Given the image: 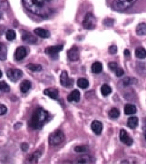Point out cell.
I'll list each match as a JSON object with an SVG mask.
<instances>
[{
    "mask_svg": "<svg viewBox=\"0 0 146 164\" xmlns=\"http://www.w3.org/2000/svg\"><path fill=\"white\" fill-rule=\"evenodd\" d=\"M23 4L27 11L42 18H48L52 13L49 0H23Z\"/></svg>",
    "mask_w": 146,
    "mask_h": 164,
    "instance_id": "cell-1",
    "label": "cell"
},
{
    "mask_svg": "<svg viewBox=\"0 0 146 164\" xmlns=\"http://www.w3.org/2000/svg\"><path fill=\"white\" fill-rule=\"evenodd\" d=\"M49 119V113L42 108H37L33 113L31 119L29 121V126L34 130L42 128L44 124Z\"/></svg>",
    "mask_w": 146,
    "mask_h": 164,
    "instance_id": "cell-2",
    "label": "cell"
},
{
    "mask_svg": "<svg viewBox=\"0 0 146 164\" xmlns=\"http://www.w3.org/2000/svg\"><path fill=\"white\" fill-rule=\"evenodd\" d=\"M64 140V133L61 130L54 132L49 137V143L50 146H58Z\"/></svg>",
    "mask_w": 146,
    "mask_h": 164,
    "instance_id": "cell-3",
    "label": "cell"
},
{
    "mask_svg": "<svg viewBox=\"0 0 146 164\" xmlns=\"http://www.w3.org/2000/svg\"><path fill=\"white\" fill-rule=\"evenodd\" d=\"M136 0H114L112 4L114 10L117 12H123L131 6Z\"/></svg>",
    "mask_w": 146,
    "mask_h": 164,
    "instance_id": "cell-4",
    "label": "cell"
},
{
    "mask_svg": "<svg viewBox=\"0 0 146 164\" xmlns=\"http://www.w3.org/2000/svg\"><path fill=\"white\" fill-rule=\"evenodd\" d=\"M97 26V19L92 13H87L83 20V26L84 29L92 30L94 29Z\"/></svg>",
    "mask_w": 146,
    "mask_h": 164,
    "instance_id": "cell-5",
    "label": "cell"
},
{
    "mask_svg": "<svg viewBox=\"0 0 146 164\" xmlns=\"http://www.w3.org/2000/svg\"><path fill=\"white\" fill-rule=\"evenodd\" d=\"M7 77L12 81V82H17L19 81L22 76H23V72L20 69H17V68H10L7 70L6 72Z\"/></svg>",
    "mask_w": 146,
    "mask_h": 164,
    "instance_id": "cell-6",
    "label": "cell"
},
{
    "mask_svg": "<svg viewBox=\"0 0 146 164\" xmlns=\"http://www.w3.org/2000/svg\"><path fill=\"white\" fill-rule=\"evenodd\" d=\"M60 82L62 84V86H64L65 88H71L73 85V79H70L68 76V73L66 71H63L61 73L60 76Z\"/></svg>",
    "mask_w": 146,
    "mask_h": 164,
    "instance_id": "cell-7",
    "label": "cell"
},
{
    "mask_svg": "<svg viewBox=\"0 0 146 164\" xmlns=\"http://www.w3.org/2000/svg\"><path fill=\"white\" fill-rule=\"evenodd\" d=\"M67 55H68V58H69L70 61H72V62L79 61V48L77 46L72 47L68 51Z\"/></svg>",
    "mask_w": 146,
    "mask_h": 164,
    "instance_id": "cell-8",
    "label": "cell"
},
{
    "mask_svg": "<svg viewBox=\"0 0 146 164\" xmlns=\"http://www.w3.org/2000/svg\"><path fill=\"white\" fill-rule=\"evenodd\" d=\"M27 49L26 47L20 46L15 51L14 59H15V61H21L27 56Z\"/></svg>",
    "mask_w": 146,
    "mask_h": 164,
    "instance_id": "cell-9",
    "label": "cell"
},
{
    "mask_svg": "<svg viewBox=\"0 0 146 164\" xmlns=\"http://www.w3.org/2000/svg\"><path fill=\"white\" fill-rule=\"evenodd\" d=\"M21 39L22 40L29 43V44H36L37 43V39L32 35V33L27 32V31H21Z\"/></svg>",
    "mask_w": 146,
    "mask_h": 164,
    "instance_id": "cell-10",
    "label": "cell"
},
{
    "mask_svg": "<svg viewBox=\"0 0 146 164\" xmlns=\"http://www.w3.org/2000/svg\"><path fill=\"white\" fill-rule=\"evenodd\" d=\"M120 140L122 143H124L127 146H131L133 144V140L128 134V132L124 129H122L120 131Z\"/></svg>",
    "mask_w": 146,
    "mask_h": 164,
    "instance_id": "cell-11",
    "label": "cell"
},
{
    "mask_svg": "<svg viewBox=\"0 0 146 164\" xmlns=\"http://www.w3.org/2000/svg\"><path fill=\"white\" fill-rule=\"evenodd\" d=\"M64 49V46L63 45H58V46H52L49 47L45 49V53L49 55H56L59 52H61Z\"/></svg>",
    "mask_w": 146,
    "mask_h": 164,
    "instance_id": "cell-12",
    "label": "cell"
},
{
    "mask_svg": "<svg viewBox=\"0 0 146 164\" xmlns=\"http://www.w3.org/2000/svg\"><path fill=\"white\" fill-rule=\"evenodd\" d=\"M80 91L78 90H73L67 97V100L69 102H79L80 100Z\"/></svg>",
    "mask_w": 146,
    "mask_h": 164,
    "instance_id": "cell-13",
    "label": "cell"
},
{
    "mask_svg": "<svg viewBox=\"0 0 146 164\" xmlns=\"http://www.w3.org/2000/svg\"><path fill=\"white\" fill-rule=\"evenodd\" d=\"M91 127H92L93 132L95 134H97V135H99V134L101 133V132H102V129H103V126H102L101 122H99V121H98V120H94V121L92 122Z\"/></svg>",
    "mask_w": 146,
    "mask_h": 164,
    "instance_id": "cell-14",
    "label": "cell"
},
{
    "mask_svg": "<svg viewBox=\"0 0 146 164\" xmlns=\"http://www.w3.org/2000/svg\"><path fill=\"white\" fill-rule=\"evenodd\" d=\"M43 93H44V95L48 96L50 99H55V100L58 99V95H59L58 90H56V89H46V90H44Z\"/></svg>",
    "mask_w": 146,
    "mask_h": 164,
    "instance_id": "cell-15",
    "label": "cell"
},
{
    "mask_svg": "<svg viewBox=\"0 0 146 164\" xmlns=\"http://www.w3.org/2000/svg\"><path fill=\"white\" fill-rule=\"evenodd\" d=\"M33 32L37 36H39L42 39H48L50 37V33H49V30H46L43 28H36V29H34Z\"/></svg>",
    "mask_w": 146,
    "mask_h": 164,
    "instance_id": "cell-16",
    "label": "cell"
},
{
    "mask_svg": "<svg viewBox=\"0 0 146 164\" xmlns=\"http://www.w3.org/2000/svg\"><path fill=\"white\" fill-rule=\"evenodd\" d=\"M19 89H20V91L22 93H27L31 89V82L28 81V80L22 81L20 85H19Z\"/></svg>",
    "mask_w": 146,
    "mask_h": 164,
    "instance_id": "cell-17",
    "label": "cell"
},
{
    "mask_svg": "<svg viewBox=\"0 0 146 164\" xmlns=\"http://www.w3.org/2000/svg\"><path fill=\"white\" fill-rule=\"evenodd\" d=\"M138 123H139V119L137 117H130L128 119L127 126L131 129H135L138 126Z\"/></svg>",
    "mask_w": 146,
    "mask_h": 164,
    "instance_id": "cell-18",
    "label": "cell"
},
{
    "mask_svg": "<svg viewBox=\"0 0 146 164\" xmlns=\"http://www.w3.org/2000/svg\"><path fill=\"white\" fill-rule=\"evenodd\" d=\"M136 34L139 36H144L146 34V23H140L136 26Z\"/></svg>",
    "mask_w": 146,
    "mask_h": 164,
    "instance_id": "cell-19",
    "label": "cell"
},
{
    "mask_svg": "<svg viewBox=\"0 0 146 164\" xmlns=\"http://www.w3.org/2000/svg\"><path fill=\"white\" fill-rule=\"evenodd\" d=\"M7 58V48L6 46L0 42V61H5Z\"/></svg>",
    "mask_w": 146,
    "mask_h": 164,
    "instance_id": "cell-20",
    "label": "cell"
},
{
    "mask_svg": "<svg viewBox=\"0 0 146 164\" xmlns=\"http://www.w3.org/2000/svg\"><path fill=\"white\" fill-rule=\"evenodd\" d=\"M135 54H136V57L138 58V59H145L146 58V49L140 47V48H137L136 49V52H135Z\"/></svg>",
    "mask_w": 146,
    "mask_h": 164,
    "instance_id": "cell-21",
    "label": "cell"
},
{
    "mask_svg": "<svg viewBox=\"0 0 146 164\" xmlns=\"http://www.w3.org/2000/svg\"><path fill=\"white\" fill-rule=\"evenodd\" d=\"M136 107L134 105V104H126L125 105V107H124V113H125V114L127 115H132V114H135L136 113Z\"/></svg>",
    "mask_w": 146,
    "mask_h": 164,
    "instance_id": "cell-22",
    "label": "cell"
},
{
    "mask_svg": "<svg viewBox=\"0 0 146 164\" xmlns=\"http://www.w3.org/2000/svg\"><path fill=\"white\" fill-rule=\"evenodd\" d=\"M102 68H103L102 64H101V63H99V62H95V63H93V65H92V71H93L94 74H99V73H101Z\"/></svg>",
    "mask_w": 146,
    "mask_h": 164,
    "instance_id": "cell-23",
    "label": "cell"
},
{
    "mask_svg": "<svg viewBox=\"0 0 146 164\" xmlns=\"http://www.w3.org/2000/svg\"><path fill=\"white\" fill-rule=\"evenodd\" d=\"M100 91H101V94H102L104 97H107V96H108V95L111 94L112 89H111V87H110L109 85H107V84H103V85L101 86Z\"/></svg>",
    "mask_w": 146,
    "mask_h": 164,
    "instance_id": "cell-24",
    "label": "cell"
},
{
    "mask_svg": "<svg viewBox=\"0 0 146 164\" xmlns=\"http://www.w3.org/2000/svg\"><path fill=\"white\" fill-rule=\"evenodd\" d=\"M41 155H42L41 151H35L32 155L30 156L29 163H37L38 161H39V158L41 157Z\"/></svg>",
    "mask_w": 146,
    "mask_h": 164,
    "instance_id": "cell-25",
    "label": "cell"
},
{
    "mask_svg": "<svg viewBox=\"0 0 146 164\" xmlns=\"http://www.w3.org/2000/svg\"><path fill=\"white\" fill-rule=\"evenodd\" d=\"M77 84L80 89H86L89 86V82L85 78H80L77 81Z\"/></svg>",
    "mask_w": 146,
    "mask_h": 164,
    "instance_id": "cell-26",
    "label": "cell"
},
{
    "mask_svg": "<svg viewBox=\"0 0 146 164\" xmlns=\"http://www.w3.org/2000/svg\"><path fill=\"white\" fill-rule=\"evenodd\" d=\"M5 37H6L7 40H10V41H11V40H15V38H16V33H15L14 30L9 29V30H7L6 33H5Z\"/></svg>",
    "mask_w": 146,
    "mask_h": 164,
    "instance_id": "cell-27",
    "label": "cell"
},
{
    "mask_svg": "<svg viewBox=\"0 0 146 164\" xmlns=\"http://www.w3.org/2000/svg\"><path fill=\"white\" fill-rule=\"evenodd\" d=\"M137 82V80L134 77H125L122 80V83L124 86H129V85H132Z\"/></svg>",
    "mask_w": 146,
    "mask_h": 164,
    "instance_id": "cell-28",
    "label": "cell"
},
{
    "mask_svg": "<svg viewBox=\"0 0 146 164\" xmlns=\"http://www.w3.org/2000/svg\"><path fill=\"white\" fill-rule=\"evenodd\" d=\"M92 162V159L89 155H82L78 159V163H89Z\"/></svg>",
    "mask_w": 146,
    "mask_h": 164,
    "instance_id": "cell-29",
    "label": "cell"
},
{
    "mask_svg": "<svg viewBox=\"0 0 146 164\" xmlns=\"http://www.w3.org/2000/svg\"><path fill=\"white\" fill-rule=\"evenodd\" d=\"M27 67L33 72H39L42 69V67L40 64H28Z\"/></svg>",
    "mask_w": 146,
    "mask_h": 164,
    "instance_id": "cell-30",
    "label": "cell"
},
{
    "mask_svg": "<svg viewBox=\"0 0 146 164\" xmlns=\"http://www.w3.org/2000/svg\"><path fill=\"white\" fill-rule=\"evenodd\" d=\"M108 114H109V117L112 118H117L120 116V111L117 108H112L109 111Z\"/></svg>",
    "mask_w": 146,
    "mask_h": 164,
    "instance_id": "cell-31",
    "label": "cell"
},
{
    "mask_svg": "<svg viewBox=\"0 0 146 164\" xmlns=\"http://www.w3.org/2000/svg\"><path fill=\"white\" fill-rule=\"evenodd\" d=\"M10 91V86L5 82H0V92Z\"/></svg>",
    "mask_w": 146,
    "mask_h": 164,
    "instance_id": "cell-32",
    "label": "cell"
},
{
    "mask_svg": "<svg viewBox=\"0 0 146 164\" xmlns=\"http://www.w3.org/2000/svg\"><path fill=\"white\" fill-rule=\"evenodd\" d=\"M103 24L106 26H113L114 24V18H107L104 19Z\"/></svg>",
    "mask_w": 146,
    "mask_h": 164,
    "instance_id": "cell-33",
    "label": "cell"
},
{
    "mask_svg": "<svg viewBox=\"0 0 146 164\" xmlns=\"http://www.w3.org/2000/svg\"><path fill=\"white\" fill-rule=\"evenodd\" d=\"M88 147L87 146H78L75 148V151L78 153H85L88 151Z\"/></svg>",
    "mask_w": 146,
    "mask_h": 164,
    "instance_id": "cell-34",
    "label": "cell"
},
{
    "mask_svg": "<svg viewBox=\"0 0 146 164\" xmlns=\"http://www.w3.org/2000/svg\"><path fill=\"white\" fill-rule=\"evenodd\" d=\"M108 68H109L111 70L115 71V70L118 68V64H117L115 62H111V63H108Z\"/></svg>",
    "mask_w": 146,
    "mask_h": 164,
    "instance_id": "cell-35",
    "label": "cell"
},
{
    "mask_svg": "<svg viewBox=\"0 0 146 164\" xmlns=\"http://www.w3.org/2000/svg\"><path fill=\"white\" fill-rule=\"evenodd\" d=\"M115 75L118 76V77H121L124 75V70L121 68H118L116 70H115Z\"/></svg>",
    "mask_w": 146,
    "mask_h": 164,
    "instance_id": "cell-36",
    "label": "cell"
},
{
    "mask_svg": "<svg viewBox=\"0 0 146 164\" xmlns=\"http://www.w3.org/2000/svg\"><path fill=\"white\" fill-rule=\"evenodd\" d=\"M7 113V108L4 104H0V116L4 115Z\"/></svg>",
    "mask_w": 146,
    "mask_h": 164,
    "instance_id": "cell-37",
    "label": "cell"
},
{
    "mask_svg": "<svg viewBox=\"0 0 146 164\" xmlns=\"http://www.w3.org/2000/svg\"><path fill=\"white\" fill-rule=\"evenodd\" d=\"M108 52H109L111 54H115L117 53V47H116V46H114V45L110 46V47H109V49H108Z\"/></svg>",
    "mask_w": 146,
    "mask_h": 164,
    "instance_id": "cell-38",
    "label": "cell"
},
{
    "mask_svg": "<svg viewBox=\"0 0 146 164\" xmlns=\"http://www.w3.org/2000/svg\"><path fill=\"white\" fill-rule=\"evenodd\" d=\"M20 148H21V150H22L23 152H27V151L28 150L29 146H28V144H27V143L24 142V143H22V144L20 145Z\"/></svg>",
    "mask_w": 146,
    "mask_h": 164,
    "instance_id": "cell-39",
    "label": "cell"
},
{
    "mask_svg": "<svg viewBox=\"0 0 146 164\" xmlns=\"http://www.w3.org/2000/svg\"><path fill=\"white\" fill-rule=\"evenodd\" d=\"M124 55L127 57V58H129V57H130V50L128 49H125L124 50Z\"/></svg>",
    "mask_w": 146,
    "mask_h": 164,
    "instance_id": "cell-40",
    "label": "cell"
},
{
    "mask_svg": "<svg viewBox=\"0 0 146 164\" xmlns=\"http://www.w3.org/2000/svg\"><path fill=\"white\" fill-rule=\"evenodd\" d=\"M143 130L146 132V118L145 119V123L143 124Z\"/></svg>",
    "mask_w": 146,
    "mask_h": 164,
    "instance_id": "cell-41",
    "label": "cell"
},
{
    "mask_svg": "<svg viewBox=\"0 0 146 164\" xmlns=\"http://www.w3.org/2000/svg\"><path fill=\"white\" fill-rule=\"evenodd\" d=\"M3 18V13H2V12H0V19Z\"/></svg>",
    "mask_w": 146,
    "mask_h": 164,
    "instance_id": "cell-42",
    "label": "cell"
},
{
    "mask_svg": "<svg viewBox=\"0 0 146 164\" xmlns=\"http://www.w3.org/2000/svg\"><path fill=\"white\" fill-rule=\"evenodd\" d=\"M2 76H3V73H2V71L0 70V78L2 77Z\"/></svg>",
    "mask_w": 146,
    "mask_h": 164,
    "instance_id": "cell-43",
    "label": "cell"
},
{
    "mask_svg": "<svg viewBox=\"0 0 146 164\" xmlns=\"http://www.w3.org/2000/svg\"><path fill=\"white\" fill-rule=\"evenodd\" d=\"M145 140H146V132H145Z\"/></svg>",
    "mask_w": 146,
    "mask_h": 164,
    "instance_id": "cell-44",
    "label": "cell"
}]
</instances>
